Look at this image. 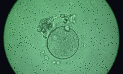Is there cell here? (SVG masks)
<instances>
[{
  "label": "cell",
  "mask_w": 123,
  "mask_h": 74,
  "mask_svg": "<svg viewBox=\"0 0 123 74\" xmlns=\"http://www.w3.org/2000/svg\"><path fill=\"white\" fill-rule=\"evenodd\" d=\"M80 41L75 32L69 27L62 26L54 29L47 40L48 49L54 57L65 60L72 57L79 47Z\"/></svg>",
  "instance_id": "6da1fadb"
}]
</instances>
